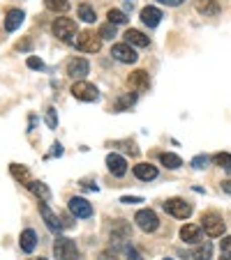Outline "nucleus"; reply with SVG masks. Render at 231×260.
<instances>
[{"label":"nucleus","instance_id":"1","mask_svg":"<svg viewBox=\"0 0 231 260\" xmlns=\"http://www.w3.org/2000/svg\"><path fill=\"white\" fill-rule=\"evenodd\" d=\"M51 30H53L55 37L61 39V42H65V44L74 42V37H77V33H79L77 23L72 21V19H55Z\"/></svg>","mask_w":231,"mask_h":260},{"label":"nucleus","instance_id":"2","mask_svg":"<svg viewBox=\"0 0 231 260\" xmlns=\"http://www.w3.org/2000/svg\"><path fill=\"white\" fill-rule=\"evenodd\" d=\"M53 253H55V260H79V249L70 237H58L55 239Z\"/></svg>","mask_w":231,"mask_h":260},{"label":"nucleus","instance_id":"3","mask_svg":"<svg viewBox=\"0 0 231 260\" xmlns=\"http://www.w3.org/2000/svg\"><path fill=\"white\" fill-rule=\"evenodd\" d=\"M134 221H137V226L141 228L143 233H155L160 228V219H157V214L153 210H139Z\"/></svg>","mask_w":231,"mask_h":260},{"label":"nucleus","instance_id":"4","mask_svg":"<svg viewBox=\"0 0 231 260\" xmlns=\"http://www.w3.org/2000/svg\"><path fill=\"white\" fill-rule=\"evenodd\" d=\"M111 55H113L118 62H125V65H134L137 62V51L132 49V44H127V42H123V44H113L111 46Z\"/></svg>","mask_w":231,"mask_h":260},{"label":"nucleus","instance_id":"5","mask_svg":"<svg viewBox=\"0 0 231 260\" xmlns=\"http://www.w3.org/2000/svg\"><path fill=\"white\" fill-rule=\"evenodd\" d=\"M164 210L176 219H187L192 214V205L187 201H183V198H169V201L164 203Z\"/></svg>","mask_w":231,"mask_h":260},{"label":"nucleus","instance_id":"6","mask_svg":"<svg viewBox=\"0 0 231 260\" xmlns=\"http://www.w3.org/2000/svg\"><path fill=\"white\" fill-rule=\"evenodd\" d=\"M204 230L208 237H222L224 235V221H222V217H217V214H213V212H208V214H204Z\"/></svg>","mask_w":231,"mask_h":260},{"label":"nucleus","instance_id":"7","mask_svg":"<svg viewBox=\"0 0 231 260\" xmlns=\"http://www.w3.org/2000/svg\"><path fill=\"white\" fill-rule=\"evenodd\" d=\"M72 95H74V99H79V102H95V99L99 97L97 88H95L93 83H86V81L74 83V85H72Z\"/></svg>","mask_w":231,"mask_h":260},{"label":"nucleus","instance_id":"8","mask_svg":"<svg viewBox=\"0 0 231 260\" xmlns=\"http://www.w3.org/2000/svg\"><path fill=\"white\" fill-rule=\"evenodd\" d=\"M77 46L83 53H97V51L102 49V37L93 35V33H81L77 37Z\"/></svg>","mask_w":231,"mask_h":260},{"label":"nucleus","instance_id":"9","mask_svg":"<svg viewBox=\"0 0 231 260\" xmlns=\"http://www.w3.org/2000/svg\"><path fill=\"white\" fill-rule=\"evenodd\" d=\"M70 212L79 219H88V217H93V205H90L86 198L74 196V198H70Z\"/></svg>","mask_w":231,"mask_h":260},{"label":"nucleus","instance_id":"10","mask_svg":"<svg viewBox=\"0 0 231 260\" xmlns=\"http://www.w3.org/2000/svg\"><path fill=\"white\" fill-rule=\"evenodd\" d=\"M127 83H130V88H132V90H137V93H146V90L150 88V76H148V71L137 69V71H132V74H130Z\"/></svg>","mask_w":231,"mask_h":260},{"label":"nucleus","instance_id":"11","mask_svg":"<svg viewBox=\"0 0 231 260\" xmlns=\"http://www.w3.org/2000/svg\"><path fill=\"white\" fill-rule=\"evenodd\" d=\"M106 168H109L111 175H116V178H123V175L127 173V161L121 157V154L111 152L109 157H106Z\"/></svg>","mask_w":231,"mask_h":260},{"label":"nucleus","instance_id":"12","mask_svg":"<svg viewBox=\"0 0 231 260\" xmlns=\"http://www.w3.org/2000/svg\"><path fill=\"white\" fill-rule=\"evenodd\" d=\"M88 69H90V65L83 58H74V60H70V62H67V74H70L72 78H79V81H81L83 76L88 74Z\"/></svg>","mask_w":231,"mask_h":260},{"label":"nucleus","instance_id":"13","mask_svg":"<svg viewBox=\"0 0 231 260\" xmlns=\"http://www.w3.org/2000/svg\"><path fill=\"white\" fill-rule=\"evenodd\" d=\"M39 214H42V219H44V223H46V228H49V230H53V233H61V228H63L61 219L55 217L53 212L46 207V203H39Z\"/></svg>","mask_w":231,"mask_h":260},{"label":"nucleus","instance_id":"14","mask_svg":"<svg viewBox=\"0 0 231 260\" xmlns=\"http://www.w3.org/2000/svg\"><path fill=\"white\" fill-rule=\"evenodd\" d=\"M19 246H21L23 253H33L35 246H37V233L30 230V228H26L21 233V237H19Z\"/></svg>","mask_w":231,"mask_h":260},{"label":"nucleus","instance_id":"15","mask_svg":"<svg viewBox=\"0 0 231 260\" xmlns=\"http://www.w3.org/2000/svg\"><path fill=\"white\" fill-rule=\"evenodd\" d=\"M141 21L146 23L148 28H157L160 26V21H162V12L157 10V7H143L141 10Z\"/></svg>","mask_w":231,"mask_h":260},{"label":"nucleus","instance_id":"16","mask_svg":"<svg viewBox=\"0 0 231 260\" xmlns=\"http://www.w3.org/2000/svg\"><path fill=\"white\" fill-rule=\"evenodd\" d=\"M134 175H137V180H141V182H150V180L157 178V168H155L153 163H137V166H134Z\"/></svg>","mask_w":231,"mask_h":260},{"label":"nucleus","instance_id":"17","mask_svg":"<svg viewBox=\"0 0 231 260\" xmlns=\"http://www.w3.org/2000/svg\"><path fill=\"white\" fill-rule=\"evenodd\" d=\"M181 239L187 244H197L201 242V228L194 226V223H187V226L181 228Z\"/></svg>","mask_w":231,"mask_h":260},{"label":"nucleus","instance_id":"18","mask_svg":"<svg viewBox=\"0 0 231 260\" xmlns=\"http://www.w3.org/2000/svg\"><path fill=\"white\" fill-rule=\"evenodd\" d=\"M23 19H26V14H23L21 10H10L5 17V30L7 33H14V30L23 23Z\"/></svg>","mask_w":231,"mask_h":260},{"label":"nucleus","instance_id":"19","mask_svg":"<svg viewBox=\"0 0 231 260\" xmlns=\"http://www.w3.org/2000/svg\"><path fill=\"white\" fill-rule=\"evenodd\" d=\"M10 173L14 180H19V185H30L33 182V178H30V170H28L26 166H21V163H12L10 166Z\"/></svg>","mask_w":231,"mask_h":260},{"label":"nucleus","instance_id":"20","mask_svg":"<svg viewBox=\"0 0 231 260\" xmlns=\"http://www.w3.org/2000/svg\"><path fill=\"white\" fill-rule=\"evenodd\" d=\"M197 12L204 17H217L220 5H217V0H197Z\"/></svg>","mask_w":231,"mask_h":260},{"label":"nucleus","instance_id":"21","mask_svg":"<svg viewBox=\"0 0 231 260\" xmlns=\"http://www.w3.org/2000/svg\"><path fill=\"white\" fill-rule=\"evenodd\" d=\"M125 42L132 44V46H141V49H143V46H148V44H150V39L146 37L141 30H134V28H130V30L125 33Z\"/></svg>","mask_w":231,"mask_h":260},{"label":"nucleus","instance_id":"22","mask_svg":"<svg viewBox=\"0 0 231 260\" xmlns=\"http://www.w3.org/2000/svg\"><path fill=\"white\" fill-rule=\"evenodd\" d=\"M28 189L33 191V194L37 196L42 203H49L51 201V191H49V187H46L44 182H35V180H33V182L28 185Z\"/></svg>","mask_w":231,"mask_h":260},{"label":"nucleus","instance_id":"23","mask_svg":"<svg viewBox=\"0 0 231 260\" xmlns=\"http://www.w3.org/2000/svg\"><path fill=\"white\" fill-rule=\"evenodd\" d=\"M160 161L164 163L166 168H171V170H176V168L183 166L181 157H178V154H171V152H162V154H160Z\"/></svg>","mask_w":231,"mask_h":260},{"label":"nucleus","instance_id":"24","mask_svg":"<svg viewBox=\"0 0 231 260\" xmlns=\"http://www.w3.org/2000/svg\"><path fill=\"white\" fill-rule=\"evenodd\" d=\"M210 255H213V246L206 242V244H201V246H197V249H194L192 258L194 260H210Z\"/></svg>","mask_w":231,"mask_h":260},{"label":"nucleus","instance_id":"25","mask_svg":"<svg viewBox=\"0 0 231 260\" xmlns=\"http://www.w3.org/2000/svg\"><path fill=\"white\" fill-rule=\"evenodd\" d=\"M44 5H46V10H51V12H67L70 10V0H44Z\"/></svg>","mask_w":231,"mask_h":260},{"label":"nucleus","instance_id":"26","mask_svg":"<svg viewBox=\"0 0 231 260\" xmlns=\"http://www.w3.org/2000/svg\"><path fill=\"white\" fill-rule=\"evenodd\" d=\"M79 19L81 21H86V23H95V10L90 5H79Z\"/></svg>","mask_w":231,"mask_h":260},{"label":"nucleus","instance_id":"27","mask_svg":"<svg viewBox=\"0 0 231 260\" xmlns=\"http://www.w3.org/2000/svg\"><path fill=\"white\" fill-rule=\"evenodd\" d=\"M106 19H109V23L118 26V23H125L127 21V14L123 10H109V12H106Z\"/></svg>","mask_w":231,"mask_h":260},{"label":"nucleus","instance_id":"28","mask_svg":"<svg viewBox=\"0 0 231 260\" xmlns=\"http://www.w3.org/2000/svg\"><path fill=\"white\" fill-rule=\"evenodd\" d=\"M137 102V95H125V97H121L118 102H116V111H125V109H130L132 104Z\"/></svg>","mask_w":231,"mask_h":260},{"label":"nucleus","instance_id":"29","mask_svg":"<svg viewBox=\"0 0 231 260\" xmlns=\"http://www.w3.org/2000/svg\"><path fill=\"white\" fill-rule=\"evenodd\" d=\"M116 35V26L113 23H104V26L99 28V37L102 39H111Z\"/></svg>","mask_w":231,"mask_h":260},{"label":"nucleus","instance_id":"30","mask_svg":"<svg viewBox=\"0 0 231 260\" xmlns=\"http://www.w3.org/2000/svg\"><path fill=\"white\" fill-rule=\"evenodd\" d=\"M213 161L217 163V166L226 168V166L231 163V154H226V152H220V154H215V157H213Z\"/></svg>","mask_w":231,"mask_h":260},{"label":"nucleus","instance_id":"31","mask_svg":"<svg viewBox=\"0 0 231 260\" xmlns=\"http://www.w3.org/2000/svg\"><path fill=\"white\" fill-rule=\"evenodd\" d=\"M192 166L199 168V170H201V168H206V166H208V157H206V154H197V157L192 159Z\"/></svg>","mask_w":231,"mask_h":260},{"label":"nucleus","instance_id":"32","mask_svg":"<svg viewBox=\"0 0 231 260\" xmlns=\"http://www.w3.org/2000/svg\"><path fill=\"white\" fill-rule=\"evenodd\" d=\"M26 65L30 67V69H44V62H42L39 58H35V55H30V58L26 60Z\"/></svg>","mask_w":231,"mask_h":260},{"label":"nucleus","instance_id":"33","mask_svg":"<svg viewBox=\"0 0 231 260\" xmlns=\"http://www.w3.org/2000/svg\"><path fill=\"white\" fill-rule=\"evenodd\" d=\"M46 125H49L51 129H55V125H58V118H55L53 109H49V111H46Z\"/></svg>","mask_w":231,"mask_h":260},{"label":"nucleus","instance_id":"34","mask_svg":"<svg viewBox=\"0 0 231 260\" xmlns=\"http://www.w3.org/2000/svg\"><path fill=\"white\" fill-rule=\"evenodd\" d=\"M220 249H222V253H231V235H226V237H222V242H220Z\"/></svg>","mask_w":231,"mask_h":260},{"label":"nucleus","instance_id":"35","mask_svg":"<svg viewBox=\"0 0 231 260\" xmlns=\"http://www.w3.org/2000/svg\"><path fill=\"white\" fill-rule=\"evenodd\" d=\"M125 253H127V260H143L141 255H139V251L134 249V246H127V249H125Z\"/></svg>","mask_w":231,"mask_h":260},{"label":"nucleus","instance_id":"36","mask_svg":"<svg viewBox=\"0 0 231 260\" xmlns=\"http://www.w3.org/2000/svg\"><path fill=\"white\" fill-rule=\"evenodd\" d=\"M121 203H125V205H134V203H143V198H139V196H123Z\"/></svg>","mask_w":231,"mask_h":260},{"label":"nucleus","instance_id":"37","mask_svg":"<svg viewBox=\"0 0 231 260\" xmlns=\"http://www.w3.org/2000/svg\"><path fill=\"white\" fill-rule=\"evenodd\" d=\"M30 46H33V42H30V37H26L21 44H17V51H30Z\"/></svg>","mask_w":231,"mask_h":260},{"label":"nucleus","instance_id":"38","mask_svg":"<svg viewBox=\"0 0 231 260\" xmlns=\"http://www.w3.org/2000/svg\"><path fill=\"white\" fill-rule=\"evenodd\" d=\"M99 260H116V251H102Z\"/></svg>","mask_w":231,"mask_h":260},{"label":"nucleus","instance_id":"39","mask_svg":"<svg viewBox=\"0 0 231 260\" xmlns=\"http://www.w3.org/2000/svg\"><path fill=\"white\" fill-rule=\"evenodd\" d=\"M162 5H169V7H178V5H183L185 0H160Z\"/></svg>","mask_w":231,"mask_h":260},{"label":"nucleus","instance_id":"40","mask_svg":"<svg viewBox=\"0 0 231 260\" xmlns=\"http://www.w3.org/2000/svg\"><path fill=\"white\" fill-rule=\"evenodd\" d=\"M51 154H53V157H61V154H63V147H61V143H55V145H53V150H51Z\"/></svg>","mask_w":231,"mask_h":260},{"label":"nucleus","instance_id":"41","mask_svg":"<svg viewBox=\"0 0 231 260\" xmlns=\"http://www.w3.org/2000/svg\"><path fill=\"white\" fill-rule=\"evenodd\" d=\"M222 191H224V194H231V180H224V182H222Z\"/></svg>","mask_w":231,"mask_h":260},{"label":"nucleus","instance_id":"42","mask_svg":"<svg viewBox=\"0 0 231 260\" xmlns=\"http://www.w3.org/2000/svg\"><path fill=\"white\" fill-rule=\"evenodd\" d=\"M220 260H231V253H222V258Z\"/></svg>","mask_w":231,"mask_h":260},{"label":"nucleus","instance_id":"43","mask_svg":"<svg viewBox=\"0 0 231 260\" xmlns=\"http://www.w3.org/2000/svg\"><path fill=\"white\" fill-rule=\"evenodd\" d=\"M30 260H46V258H30Z\"/></svg>","mask_w":231,"mask_h":260},{"label":"nucleus","instance_id":"44","mask_svg":"<svg viewBox=\"0 0 231 260\" xmlns=\"http://www.w3.org/2000/svg\"><path fill=\"white\" fill-rule=\"evenodd\" d=\"M226 170H229V173H231V163H229V166H226Z\"/></svg>","mask_w":231,"mask_h":260},{"label":"nucleus","instance_id":"45","mask_svg":"<svg viewBox=\"0 0 231 260\" xmlns=\"http://www.w3.org/2000/svg\"><path fill=\"white\" fill-rule=\"evenodd\" d=\"M166 260H171V258H166Z\"/></svg>","mask_w":231,"mask_h":260},{"label":"nucleus","instance_id":"46","mask_svg":"<svg viewBox=\"0 0 231 260\" xmlns=\"http://www.w3.org/2000/svg\"><path fill=\"white\" fill-rule=\"evenodd\" d=\"M127 3H130V0H127Z\"/></svg>","mask_w":231,"mask_h":260}]
</instances>
